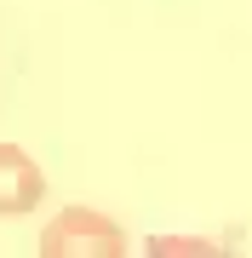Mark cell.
Returning a JSON list of instances; mask_svg holds the SVG:
<instances>
[{
  "label": "cell",
  "mask_w": 252,
  "mask_h": 258,
  "mask_svg": "<svg viewBox=\"0 0 252 258\" xmlns=\"http://www.w3.org/2000/svg\"><path fill=\"white\" fill-rule=\"evenodd\" d=\"M40 258H132V235L98 207H63L40 230Z\"/></svg>",
  "instance_id": "obj_1"
},
{
  "label": "cell",
  "mask_w": 252,
  "mask_h": 258,
  "mask_svg": "<svg viewBox=\"0 0 252 258\" xmlns=\"http://www.w3.org/2000/svg\"><path fill=\"white\" fill-rule=\"evenodd\" d=\"M46 201V172L18 144H0V218H23Z\"/></svg>",
  "instance_id": "obj_2"
},
{
  "label": "cell",
  "mask_w": 252,
  "mask_h": 258,
  "mask_svg": "<svg viewBox=\"0 0 252 258\" xmlns=\"http://www.w3.org/2000/svg\"><path fill=\"white\" fill-rule=\"evenodd\" d=\"M143 258H224V247H212L201 235H155Z\"/></svg>",
  "instance_id": "obj_3"
}]
</instances>
